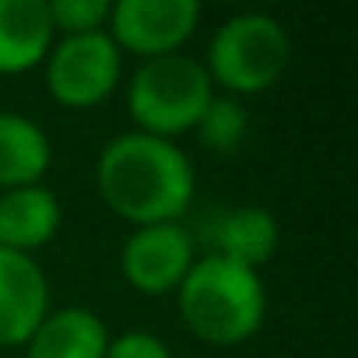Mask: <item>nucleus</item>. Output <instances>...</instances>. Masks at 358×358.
I'll return each mask as SVG.
<instances>
[{"label": "nucleus", "instance_id": "f257e3e1", "mask_svg": "<svg viewBox=\"0 0 358 358\" xmlns=\"http://www.w3.org/2000/svg\"><path fill=\"white\" fill-rule=\"evenodd\" d=\"M95 179L106 204L137 225L176 222L194 197V165L187 151L169 137L141 130L120 134L102 148Z\"/></svg>", "mask_w": 358, "mask_h": 358}, {"label": "nucleus", "instance_id": "f03ea898", "mask_svg": "<svg viewBox=\"0 0 358 358\" xmlns=\"http://www.w3.org/2000/svg\"><path fill=\"white\" fill-rule=\"evenodd\" d=\"M176 292L187 327L208 344H243L264 323L267 295L260 274L229 257L211 253L194 260Z\"/></svg>", "mask_w": 358, "mask_h": 358}, {"label": "nucleus", "instance_id": "7ed1b4c3", "mask_svg": "<svg viewBox=\"0 0 358 358\" xmlns=\"http://www.w3.org/2000/svg\"><path fill=\"white\" fill-rule=\"evenodd\" d=\"M215 99V81L201 60L187 53L148 57L127 88L130 116L141 123V134L169 137L197 127L201 113Z\"/></svg>", "mask_w": 358, "mask_h": 358}, {"label": "nucleus", "instance_id": "20e7f679", "mask_svg": "<svg viewBox=\"0 0 358 358\" xmlns=\"http://www.w3.org/2000/svg\"><path fill=\"white\" fill-rule=\"evenodd\" d=\"M292 43L278 18L271 15H236L229 18L208 50L211 81L225 85L236 95H253L271 88L288 67Z\"/></svg>", "mask_w": 358, "mask_h": 358}, {"label": "nucleus", "instance_id": "39448f33", "mask_svg": "<svg viewBox=\"0 0 358 358\" xmlns=\"http://www.w3.org/2000/svg\"><path fill=\"white\" fill-rule=\"evenodd\" d=\"M120 74H123L120 46L102 29L67 36L50 53V67H46L50 92L64 106H95V102H102L120 85Z\"/></svg>", "mask_w": 358, "mask_h": 358}, {"label": "nucleus", "instance_id": "423d86ee", "mask_svg": "<svg viewBox=\"0 0 358 358\" xmlns=\"http://www.w3.org/2000/svg\"><path fill=\"white\" fill-rule=\"evenodd\" d=\"M201 22L197 0H120L109 8L113 43L141 57L179 53Z\"/></svg>", "mask_w": 358, "mask_h": 358}, {"label": "nucleus", "instance_id": "0eeeda50", "mask_svg": "<svg viewBox=\"0 0 358 358\" xmlns=\"http://www.w3.org/2000/svg\"><path fill=\"white\" fill-rule=\"evenodd\" d=\"M190 267H194V236L179 222L141 225L127 236L120 250L123 278L148 295L179 288Z\"/></svg>", "mask_w": 358, "mask_h": 358}, {"label": "nucleus", "instance_id": "6e6552de", "mask_svg": "<svg viewBox=\"0 0 358 358\" xmlns=\"http://www.w3.org/2000/svg\"><path fill=\"white\" fill-rule=\"evenodd\" d=\"M50 313V285L43 267L18 250L0 246V348L29 344Z\"/></svg>", "mask_w": 358, "mask_h": 358}, {"label": "nucleus", "instance_id": "1a4fd4ad", "mask_svg": "<svg viewBox=\"0 0 358 358\" xmlns=\"http://www.w3.org/2000/svg\"><path fill=\"white\" fill-rule=\"evenodd\" d=\"M53 32L46 0H0V74L36 67Z\"/></svg>", "mask_w": 358, "mask_h": 358}, {"label": "nucleus", "instance_id": "9d476101", "mask_svg": "<svg viewBox=\"0 0 358 358\" xmlns=\"http://www.w3.org/2000/svg\"><path fill=\"white\" fill-rule=\"evenodd\" d=\"M106 323L81 306L46 313L29 337V358H106Z\"/></svg>", "mask_w": 358, "mask_h": 358}, {"label": "nucleus", "instance_id": "9b49d317", "mask_svg": "<svg viewBox=\"0 0 358 358\" xmlns=\"http://www.w3.org/2000/svg\"><path fill=\"white\" fill-rule=\"evenodd\" d=\"M60 229V204L53 190L15 187L0 197V246L29 253L50 243Z\"/></svg>", "mask_w": 358, "mask_h": 358}, {"label": "nucleus", "instance_id": "f8f14e48", "mask_svg": "<svg viewBox=\"0 0 358 358\" xmlns=\"http://www.w3.org/2000/svg\"><path fill=\"white\" fill-rule=\"evenodd\" d=\"M50 169V137L39 123L0 113V187H36V179Z\"/></svg>", "mask_w": 358, "mask_h": 358}, {"label": "nucleus", "instance_id": "ddd939ff", "mask_svg": "<svg viewBox=\"0 0 358 358\" xmlns=\"http://www.w3.org/2000/svg\"><path fill=\"white\" fill-rule=\"evenodd\" d=\"M218 257H229L243 267H260L278 250V222L264 208H232L215 225Z\"/></svg>", "mask_w": 358, "mask_h": 358}, {"label": "nucleus", "instance_id": "4468645a", "mask_svg": "<svg viewBox=\"0 0 358 358\" xmlns=\"http://www.w3.org/2000/svg\"><path fill=\"white\" fill-rule=\"evenodd\" d=\"M197 134H201L204 148L232 151V148H239V141L246 134V109L232 95H215L197 120Z\"/></svg>", "mask_w": 358, "mask_h": 358}, {"label": "nucleus", "instance_id": "2eb2a0df", "mask_svg": "<svg viewBox=\"0 0 358 358\" xmlns=\"http://www.w3.org/2000/svg\"><path fill=\"white\" fill-rule=\"evenodd\" d=\"M50 22L53 29H64L67 36L99 32V25L109 18L106 0H50Z\"/></svg>", "mask_w": 358, "mask_h": 358}, {"label": "nucleus", "instance_id": "dca6fc26", "mask_svg": "<svg viewBox=\"0 0 358 358\" xmlns=\"http://www.w3.org/2000/svg\"><path fill=\"white\" fill-rule=\"evenodd\" d=\"M106 358H172V355H169V348L155 334L130 330V334H120V337L109 341Z\"/></svg>", "mask_w": 358, "mask_h": 358}]
</instances>
